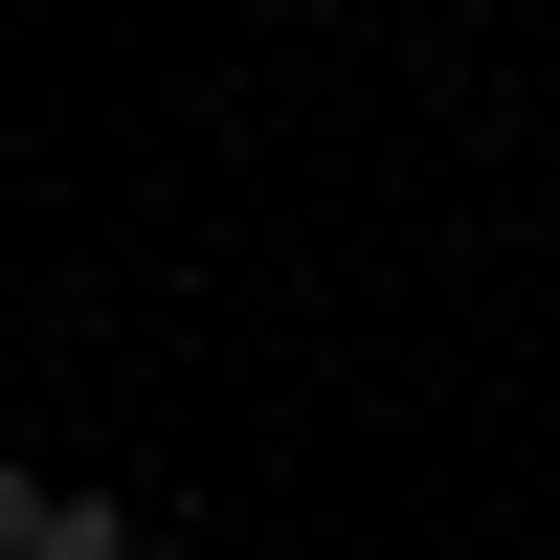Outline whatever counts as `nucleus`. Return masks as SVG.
Wrapping results in <instances>:
<instances>
[{
	"label": "nucleus",
	"instance_id": "nucleus-1",
	"mask_svg": "<svg viewBox=\"0 0 560 560\" xmlns=\"http://www.w3.org/2000/svg\"><path fill=\"white\" fill-rule=\"evenodd\" d=\"M45 560H158V538H135V493H45Z\"/></svg>",
	"mask_w": 560,
	"mask_h": 560
},
{
	"label": "nucleus",
	"instance_id": "nucleus-2",
	"mask_svg": "<svg viewBox=\"0 0 560 560\" xmlns=\"http://www.w3.org/2000/svg\"><path fill=\"white\" fill-rule=\"evenodd\" d=\"M0 560H45V471H23V448H0Z\"/></svg>",
	"mask_w": 560,
	"mask_h": 560
}]
</instances>
